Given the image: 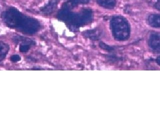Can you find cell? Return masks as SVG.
<instances>
[{
	"label": "cell",
	"mask_w": 160,
	"mask_h": 120,
	"mask_svg": "<svg viewBox=\"0 0 160 120\" xmlns=\"http://www.w3.org/2000/svg\"><path fill=\"white\" fill-rule=\"evenodd\" d=\"M112 34L116 39L124 41L128 39L130 29L127 20L121 16L114 17L111 21Z\"/></svg>",
	"instance_id": "obj_1"
},
{
	"label": "cell",
	"mask_w": 160,
	"mask_h": 120,
	"mask_svg": "<svg viewBox=\"0 0 160 120\" xmlns=\"http://www.w3.org/2000/svg\"><path fill=\"white\" fill-rule=\"evenodd\" d=\"M148 22L151 26L160 28V15L152 14L148 18Z\"/></svg>",
	"instance_id": "obj_3"
},
{
	"label": "cell",
	"mask_w": 160,
	"mask_h": 120,
	"mask_svg": "<svg viewBox=\"0 0 160 120\" xmlns=\"http://www.w3.org/2000/svg\"><path fill=\"white\" fill-rule=\"evenodd\" d=\"M89 0H70V2L74 3H82V4H85L89 2Z\"/></svg>",
	"instance_id": "obj_5"
},
{
	"label": "cell",
	"mask_w": 160,
	"mask_h": 120,
	"mask_svg": "<svg viewBox=\"0 0 160 120\" xmlns=\"http://www.w3.org/2000/svg\"><path fill=\"white\" fill-rule=\"evenodd\" d=\"M149 44L154 51L160 52V34L155 32L150 35Z\"/></svg>",
	"instance_id": "obj_2"
},
{
	"label": "cell",
	"mask_w": 160,
	"mask_h": 120,
	"mask_svg": "<svg viewBox=\"0 0 160 120\" xmlns=\"http://www.w3.org/2000/svg\"><path fill=\"white\" fill-rule=\"evenodd\" d=\"M155 7H156V8L158 10H160V2H157V3L156 4Z\"/></svg>",
	"instance_id": "obj_6"
},
{
	"label": "cell",
	"mask_w": 160,
	"mask_h": 120,
	"mask_svg": "<svg viewBox=\"0 0 160 120\" xmlns=\"http://www.w3.org/2000/svg\"><path fill=\"white\" fill-rule=\"evenodd\" d=\"M156 61L157 62L158 64L160 65V56L157 59Z\"/></svg>",
	"instance_id": "obj_7"
},
{
	"label": "cell",
	"mask_w": 160,
	"mask_h": 120,
	"mask_svg": "<svg viewBox=\"0 0 160 120\" xmlns=\"http://www.w3.org/2000/svg\"><path fill=\"white\" fill-rule=\"evenodd\" d=\"M98 4L106 9H113L116 5V0H96Z\"/></svg>",
	"instance_id": "obj_4"
}]
</instances>
